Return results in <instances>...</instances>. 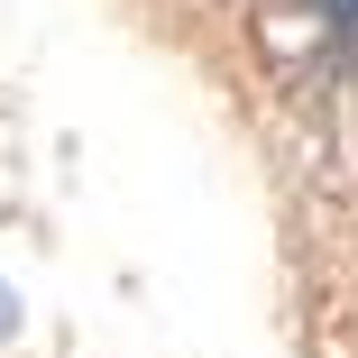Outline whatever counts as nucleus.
Returning <instances> with one entry per match:
<instances>
[{
	"mask_svg": "<svg viewBox=\"0 0 358 358\" xmlns=\"http://www.w3.org/2000/svg\"><path fill=\"white\" fill-rule=\"evenodd\" d=\"M313 10H322V28L340 37V55L358 64V0H313Z\"/></svg>",
	"mask_w": 358,
	"mask_h": 358,
	"instance_id": "f257e3e1",
	"label": "nucleus"
}]
</instances>
